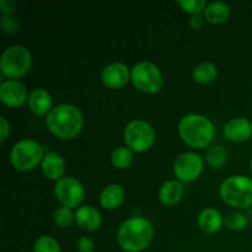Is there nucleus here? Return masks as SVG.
<instances>
[{
	"label": "nucleus",
	"mask_w": 252,
	"mask_h": 252,
	"mask_svg": "<svg viewBox=\"0 0 252 252\" xmlns=\"http://www.w3.org/2000/svg\"><path fill=\"white\" fill-rule=\"evenodd\" d=\"M101 79L107 88L120 89L127 85L130 79V73L126 64L111 63L102 70Z\"/></svg>",
	"instance_id": "12"
},
{
	"label": "nucleus",
	"mask_w": 252,
	"mask_h": 252,
	"mask_svg": "<svg viewBox=\"0 0 252 252\" xmlns=\"http://www.w3.org/2000/svg\"><path fill=\"white\" fill-rule=\"evenodd\" d=\"M179 133L187 145L203 149L211 145L216 134V128L207 117L192 113L180 121Z\"/></svg>",
	"instance_id": "3"
},
{
	"label": "nucleus",
	"mask_w": 252,
	"mask_h": 252,
	"mask_svg": "<svg viewBox=\"0 0 252 252\" xmlns=\"http://www.w3.org/2000/svg\"><path fill=\"white\" fill-rule=\"evenodd\" d=\"M0 6H1V10L4 12H11L14 11L15 6H16V1H14V0H1Z\"/></svg>",
	"instance_id": "31"
},
{
	"label": "nucleus",
	"mask_w": 252,
	"mask_h": 252,
	"mask_svg": "<svg viewBox=\"0 0 252 252\" xmlns=\"http://www.w3.org/2000/svg\"><path fill=\"white\" fill-rule=\"evenodd\" d=\"M197 223L201 230L207 234L218 233L221 229L224 223L223 216L220 212L216 208H206L199 213L197 218Z\"/></svg>",
	"instance_id": "15"
},
{
	"label": "nucleus",
	"mask_w": 252,
	"mask_h": 252,
	"mask_svg": "<svg viewBox=\"0 0 252 252\" xmlns=\"http://www.w3.org/2000/svg\"><path fill=\"white\" fill-rule=\"evenodd\" d=\"M177 5H180L185 11L189 12L191 15H201V12L204 11L207 6L204 0H179Z\"/></svg>",
	"instance_id": "27"
},
{
	"label": "nucleus",
	"mask_w": 252,
	"mask_h": 252,
	"mask_svg": "<svg viewBox=\"0 0 252 252\" xmlns=\"http://www.w3.org/2000/svg\"><path fill=\"white\" fill-rule=\"evenodd\" d=\"M250 170H251V174H252V158H251V161H250Z\"/></svg>",
	"instance_id": "32"
},
{
	"label": "nucleus",
	"mask_w": 252,
	"mask_h": 252,
	"mask_svg": "<svg viewBox=\"0 0 252 252\" xmlns=\"http://www.w3.org/2000/svg\"><path fill=\"white\" fill-rule=\"evenodd\" d=\"M74 218H75V214L68 207H59L54 211L53 214L54 223L61 228H66V226L70 225Z\"/></svg>",
	"instance_id": "25"
},
{
	"label": "nucleus",
	"mask_w": 252,
	"mask_h": 252,
	"mask_svg": "<svg viewBox=\"0 0 252 252\" xmlns=\"http://www.w3.org/2000/svg\"><path fill=\"white\" fill-rule=\"evenodd\" d=\"M76 246H78L79 252H94V250H95L94 240L89 236H81L78 243H76Z\"/></svg>",
	"instance_id": "28"
},
{
	"label": "nucleus",
	"mask_w": 252,
	"mask_h": 252,
	"mask_svg": "<svg viewBox=\"0 0 252 252\" xmlns=\"http://www.w3.org/2000/svg\"><path fill=\"white\" fill-rule=\"evenodd\" d=\"M189 25L194 30H199L203 26V17L201 15H191V17H189Z\"/></svg>",
	"instance_id": "30"
},
{
	"label": "nucleus",
	"mask_w": 252,
	"mask_h": 252,
	"mask_svg": "<svg viewBox=\"0 0 252 252\" xmlns=\"http://www.w3.org/2000/svg\"><path fill=\"white\" fill-rule=\"evenodd\" d=\"M42 172L48 180H61L65 171V162L54 152L46 153L41 162Z\"/></svg>",
	"instance_id": "14"
},
{
	"label": "nucleus",
	"mask_w": 252,
	"mask_h": 252,
	"mask_svg": "<svg viewBox=\"0 0 252 252\" xmlns=\"http://www.w3.org/2000/svg\"><path fill=\"white\" fill-rule=\"evenodd\" d=\"M221 199L236 208H248L252 204V180L248 176L236 175L228 177L219 187Z\"/></svg>",
	"instance_id": "4"
},
{
	"label": "nucleus",
	"mask_w": 252,
	"mask_h": 252,
	"mask_svg": "<svg viewBox=\"0 0 252 252\" xmlns=\"http://www.w3.org/2000/svg\"><path fill=\"white\" fill-rule=\"evenodd\" d=\"M125 189L120 185H108L100 194V203L106 209L118 208L125 201Z\"/></svg>",
	"instance_id": "18"
},
{
	"label": "nucleus",
	"mask_w": 252,
	"mask_h": 252,
	"mask_svg": "<svg viewBox=\"0 0 252 252\" xmlns=\"http://www.w3.org/2000/svg\"><path fill=\"white\" fill-rule=\"evenodd\" d=\"M43 157V148L39 143L32 139H22L12 147L10 161L19 171H29L42 162Z\"/></svg>",
	"instance_id": "5"
},
{
	"label": "nucleus",
	"mask_w": 252,
	"mask_h": 252,
	"mask_svg": "<svg viewBox=\"0 0 252 252\" xmlns=\"http://www.w3.org/2000/svg\"><path fill=\"white\" fill-rule=\"evenodd\" d=\"M133 161V154L132 150L129 148H116L115 150L111 154V162L115 167L117 169L123 170L127 169V167L130 166Z\"/></svg>",
	"instance_id": "23"
},
{
	"label": "nucleus",
	"mask_w": 252,
	"mask_h": 252,
	"mask_svg": "<svg viewBox=\"0 0 252 252\" xmlns=\"http://www.w3.org/2000/svg\"><path fill=\"white\" fill-rule=\"evenodd\" d=\"M54 194L63 207H78L85 197L83 185L74 177H62L54 186Z\"/></svg>",
	"instance_id": "9"
},
{
	"label": "nucleus",
	"mask_w": 252,
	"mask_h": 252,
	"mask_svg": "<svg viewBox=\"0 0 252 252\" xmlns=\"http://www.w3.org/2000/svg\"><path fill=\"white\" fill-rule=\"evenodd\" d=\"M203 164V159L196 153H184L175 160V176L184 182L193 181L201 175Z\"/></svg>",
	"instance_id": "10"
},
{
	"label": "nucleus",
	"mask_w": 252,
	"mask_h": 252,
	"mask_svg": "<svg viewBox=\"0 0 252 252\" xmlns=\"http://www.w3.org/2000/svg\"><path fill=\"white\" fill-rule=\"evenodd\" d=\"M125 142L130 150L144 153L152 148L155 140V132L152 126L143 120H133L126 126Z\"/></svg>",
	"instance_id": "7"
},
{
	"label": "nucleus",
	"mask_w": 252,
	"mask_h": 252,
	"mask_svg": "<svg viewBox=\"0 0 252 252\" xmlns=\"http://www.w3.org/2000/svg\"><path fill=\"white\" fill-rule=\"evenodd\" d=\"M31 54L24 46H11L2 53L0 59V71L9 79H17L27 74L31 68Z\"/></svg>",
	"instance_id": "6"
},
{
	"label": "nucleus",
	"mask_w": 252,
	"mask_h": 252,
	"mask_svg": "<svg viewBox=\"0 0 252 252\" xmlns=\"http://www.w3.org/2000/svg\"><path fill=\"white\" fill-rule=\"evenodd\" d=\"M203 14L204 19L211 24H223L230 16V6L224 1L209 2Z\"/></svg>",
	"instance_id": "20"
},
{
	"label": "nucleus",
	"mask_w": 252,
	"mask_h": 252,
	"mask_svg": "<svg viewBox=\"0 0 252 252\" xmlns=\"http://www.w3.org/2000/svg\"><path fill=\"white\" fill-rule=\"evenodd\" d=\"M217 76V68L211 62H203L198 64L193 70L194 81L199 84H208L213 81Z\"/></svg>",
	"instance_id": "21"
},
{
	"label": "nucleus",
	"mask_w": 252,
	"mask_h": 252,
	"mask_svg": "<svg viewBox=\"0 0 252 252\" xmlns=\"http://www.w3.org/2000/svg\"><path fill=\"white\" fill-rule=\"evenodd\" d=\"M224 223H225V225L228 226L229 229H231V230L240 231L246 228V225H248V219H246L245 214L239 213V212H230V213L225 217Z\"/></svg>",
	"instance_id": "26"
},
{
	"label": "nucleus",
	"mask_w": 252,
	"mask_h": 252,
	"mask_svg": "<svg viewBox=\"0 0 252 252\" xmlns=\"http://www.w3.org/2000/svg\"><path fill=\"white\" fill-rule=\"evenodd\" d=\"M153 224L143 217H133L123 221L117 231V243L126 252H140L152 244Z\"/></svg>",
	"instance_id": "1"
},
{
	"label": "nucleus",
	"mask_w": 252,
	"mask_h": 252,
	"mask_svg": "<svg viewBox=\"0 0 252 252\" xmlns=\"http://www.w3.org/2000/svg\"><path fill=\"white\" fill-rule=\"evenodd\" d=\"M0 125H1V138H0V142H5L10 133V126L4 117L0 118Z\"/></svg>",
	"instance_id": "29"
},
{
	"label": "nucleus",
	"mask_w": 252,
	"mask_h": 252,
	"mask_svg": "<svg viewBox=\"0 0 252 252\" xmlns=\"http://www.w3.org/2000/svg\"><path fill=\"white\" fill-rule=\"evenodd\" d=\"M29 107L34 115L43 116L51 112L52 97L44 89H34L31 91L29 98Z\"/></svg>",
	"instance_id": "17"
},
{
	"label": "nucleus",
	"mask_w": 252,
	"mask_h": 252,
	"mask_svg": "<svg viewBox=\"0 0 252 252\" xmlns=\"http://www.w3.org/2000/svg\"><path fill=\"white\" fill-rule=\"evenodd\" d=\"M27 97V90L22 83L17 80H6L0 85V100L9 107H19L24 105Z\"/></svg>",
	"instance_id": "11"
},
{
	"label": "nucleus",
	"mask_w": 252,
	"mask_h": 252,
	"mask_svg": "<svg viewBox=\"0 0 252 252\" xmlns=\"http://www.w3.org/2000/svg\"><path fill=\"white\" fill-rule=\"evenodd\" d=\"M75 220L80 228L94 231L100 228L102 219H101V214L97 209L90 206H83L76 209Z\"/></svg>",
	"instance_id": "16"
},
{
	"label": "nucleus",
	"mask_w": 252,
	"mask_h": 252,
	"mask_svg": "<svg viewBox=\"0 0 252 252\" xmlns=\"http://www.w3.org/2000/svg\"><path fill=\"white\" fill-rule=\"evenodd\" d=\"M206 160L212 167L219 169L226 161V152L221 144L209 145L206 153Z\"/></svg>",
	"instance_id": "22"
},
{
	"label": "nucleus",
	"mask_w": 252,
	"mask_h": 252,
	"mask_svg": "<svg viewBox=\"0 0 252 252\" xmlns=\"http://www.w3.org/2000/svg\"><path fill=\"white\" fill-rule=\"evenodd\" d=\"M47 127L56 137L61 139H73L80 133L84 126L83 113L76 106H56L46 117Z\"/></svg>",
	"instance_id": "2"
},
{
	"label": "nucleus",
	"mask_w": 252,
	"mask_h": 252,
	"mask_svg": "<svg viewBox=\"0 0 252 252\" xmlns=\"http://www.w3.org/2000/svg\"><path fill=\"white\" fill-rule=\"evenodd\" d=\"M182 194H184V186L176 180L165 182L159 189L160 202L166 206L176 204L182 198Z\"/></svg>",
	"instance_id": "19"
},
{
	"label": "nucleus",
	"mask_w": 252,
	"mask_h": 252,
	"mask_svg": "<svg viewBox=\"0 0 252 252\" xmlns=\"http://www.w3.org/2000/svg\"><path fill=\"white\" fill-rule=\"evenodd\" d=\"M130 80L138 90L155 94L161 89L162 75L160 69L152 62H139L130 71Z\"/></svg>",
	"instance_id": "8"
},
{
	"label": "nucleus",
	"mask_w": 252,
	"mask_h": 252,
	"mask_svg": "<svg viewBox=\"0 0 252 252\" xmlns=\"http://www.w3.org/2000/svg\"><path fill=\"white\" fill-rule=\"evenodd\" d=\"M224 135L230 142H246L252 137V123L248 118H233L224 126Z\"/></svg>",
	"instance_id": "13"
},
{
	"label": "nucleus",
	"mask_w": 252,
	"mask_h": 252,
	"mask_svg": "<svg viewBox=\"0 0 252 252\" xmlns=\"http://www.w3.org/2000/svg\"><path fill=\"white\" fill-rule=\"evenodd\" d=\"M33 252H61V246L52 236L42 235L34 243Z\"/></svg>",
	"instance_id": "24"
}]
</instances>
